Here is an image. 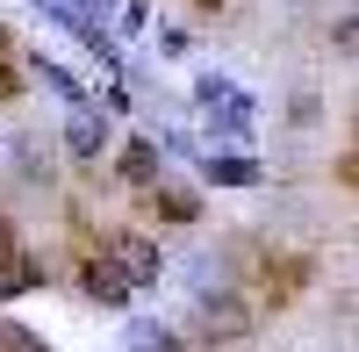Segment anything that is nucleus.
I'll return each instance as SVG.
<instances>
[{
    "label": "nucleus",
    "mask_w": 359,
    "mask_h": 352,
    "mask_svg": "<svg viewBox=\"0 0 359 352\" xmlns=\"http://www.w3.org/2000/svg\"><path fill=\"white\" fill-rule=\"evenodd\" d=\"M194 338L201 345H245L252 338V302L237 287H201L194 302Z\"/></svg>",
    "instance_id": "nucleus-1"
},
{
    "label": "nucleus",
    "mask_w": 359,
    "mask_h": 352,
    "mask_svg": "<svg viewBox=\"0 0 359 352\" xmlns=\"http://www.w3.org/2000/svg\"><path fill=\"white\" fill-rule=\"evenodd\" d=\"M108 259H115V273H123L130 287H158L165 280V252H158V238H144V230H115Z\"/></svg>",
    "instance_id": "nucleus-2"
},
{
    "label": "nucleus",
    "mask_w": 359,
    "mask_h": 352,
    "mask_svg": "<svg viewBox=\"0 0 359 352\" xmlns=\"http://www.w3.org/2000/svg\"><path fill=\"white\" fill-rule=\"evenodd\" d=\"M194 165H201V180H216V187H259L266 180V165L245 151V144H208Z\"/></svg>",
    "instance_id": "nucleus-3"
},
{
    "label": "nucleus",
    "mask_w": 359,
    "mask_h": 352,
    "mask_svg": "<svg viewBox=\"0 0 359 352\" xmlns=\"http://www.w3.org/2000/svg\"><path fill=\"white\" fill-rule=\"evenodd\" d=\"M144 209H151L158 223H180V230H187V223H201V194H194V187H180V180H165V172H158V180L144 187Z\"/></svg>",
    "instance_id": "nucleus-4"
},
{
    "label": "nucleus",
    "mask_w": 359,
    "mask_h": 352,
    "mask_svg": "<svg viewBox=\"0 0 359 352\" xmlns=\"http://www.w3.org/2000/svg\"><path fill=\"white\" fill-rule=\"evenodd\" d=\"M79 295H86V302H101V309H130L137 287L115 273V259L101 252V259H86V266H79Z\"/></svg>",
    "instance_id": "nucleus-5"
},
{
    "label": "nucleus",
    "mask_w": 359,
    "mask_h": 352,
    "mask_svg": "<svg viewBox=\"0 0 359 352\" xmlns=\"http://www.w3.org/2000/svg\"><path fill=\"white\" fill-rule=\"evenodd\" d=\"M65 151L79 158V165H101V151H108V123L94 108H72L65 115Z\"/></svg>",
    "instance_id": "nucleus-6"
},
{
    "label": "nucleus",
    "mask_w": 359,
    "mask_h": 352,
    "mask_svg": "<svg viewBox=\"0 0 359 352\" xmlns=\"http://www.w3.org/2000/svg\"><path fill=\"white\" fill-rule=\"evenodd\" d=\"M115 172H123L130 187H151L158 172H165V158H158V137H130L123 151H115Z\"/></svg>",
    "instance_id": "nucleus-7"
},
{
    "label": "nucleus",
    "mask_w": 359,
    "mask_h": 352,
    "mask_svg": "<svg viewBox=\"0 0 359 352\" xmlns=\"http://www.w3.org/2000/svg\"><path fill=\"white\" fill-rule=\"evenodd\" d=\"M208 115H216V137H230V144H245V137H252V123H259L252 94H237V86H230L223 101H208Z\"/></svg>",
    "instance_id": "nucleus-8"
},
{
    "label": "nucleus",
    "mask_w": 359,
    "mask_h": 352,
    "mask_svg": "<svg viewBox=\"0 0 359 352\" xmlns=\"http://www.w3.org/2000/svg\"><path fill=\"white\" fill-rule=\"evenodd\" d=\"M29 287H43V259L15 245V252H8V266H0V295L15 302V295H29Z\"/></svg>",
    "instance_id": "nucleus-9"
},
{
    "label": "nucleus",
    "mask_w": 359,
    "mask_h": 352,
    "mask_svg": "<svg viewBox=\"0 0 359 352\" xmlns=\"http://www.w3.org/2000/svg\"><path fill=\"white\" fill-rule=\"evenodd\" d=\"M36 79L50 86V94H57V101H72V108H86V86H79V79H72L65 65H50V57H36Z\"/></svg>",
    "instance_id": "nucleus-10"
},
{
    "label": "nucleus",
    "mask_w": 359,
    "mask_h": 352,
    "mask_svg": "<svg viewBox=\"0 0 359 352\" xmlns=\"http://www.w3.org/2000/svg\"><path fill=\"white\" fill-rule=\"evenodd\" d=\"M130 352H180V338L165 324H130Z\"/></svg>",
    "instance_id": "nucleus-11"
},
{
    "label": "nucleus",
    "mask_w": 359,
    "mask_h": 352,
    "mask_svg": "<svg viewBox=\"0 0 359 352\" xmlns=\"http://www.w3.org/2000/svg\"><path fill=\"white\" fill-rule=\"evenodd\" d=\"M0 345H8V352H50V345L29 331V324H0Z\"/></svg>",
    "instance_id": "nucleus-12"
},
{
    "label": "nucleus",
    "mask_w": 359,
    "mask_h": 352,
    "mask_svg": "<svg viewBox=\"0 0 359 352\" xmlns=\"http://www.w3.org/2000/svg\"><path fill=\"white\" fill-rule=\"evenodd\" d=\"M223 94H230V79H216V72H201V79H194V101H201V108H208V101H223Z\"/></svg>",
    "instance_id": "nucleus-13"
},
{
    "label": "nucleus",
    "mask_w": 359,
    "mask_h": 352,
    "mask_svg": "<svg viewBox=\"0 0 359 352\" xmlns=\"http://www.w3.org/2000/svg\"><path fill=\"white\" fill-rule=\"evenodd\" d=\"M352 36H359V22H352V15H338V29H331V50H338V57H352Z\"/></svg>",
    "instance_id": "nucleus-14"
},
{
    "label": "nucleus",
    "mask_w": 359,
    "mask_h": 352,
    "mask_svg": "<svg viewBox=\"0 0 359 352\" xmlns=\"http://www.w3.org/2000/svg\"><path fill=\"white\" fill-rule=\"evenodd\" d=\"M158 50H165V57H187V50H194V36H187V29H165Z\"/></svg>",
    "instance_id": "nucleus-15"
},
{
    "label": "nucleus",
    "mask_w": 359,
    "mask_h": 352,
    "mask_svg": "<svg viewBox=\"0 0 359 352\" xmlns=\"http://www.w3.org/2000/svg\"><path fill=\"white\" fill-rule=\"evenodd\" d=\"M15 86H22V72L8 65V57H0V101H15Z\"/></svg>",
    "instance_id": "nucleus-16"
},
{
    "label": "nucleus",
    "mask_w": 359,
    "mask_h": 352,
    "mask_svg": "<svg viewBox=\"0 0 359 352\" xmlns=\"http://www.w3.org/2000/svg\"><path fill=\"white\" fill-rule=\"evenodd\" d=\"M8 252H15V223L0 216V266H8Z\"/></svg>",
    "instance_id": "nucleus-17"
},
{
    "label": "nucleus",
    "mask_w": 359,
    "mask_h": 352,
    "mask_svg": "<svg viewBox=\"0 0 359 352\" xmlns=\"http://www.w3.org/2000/svg\"><path fill=\"white\" fill-rule=\"evenodd\" d=\"M194 8H201V15H216V8H230V0H194Z\"/></svg>",
    "instance_id": "nucleus-18"
},
{
    "label": "nucleus",
    "mask_w": 359,
    "mask_h": 352,
    "mask_svg": "<svg viewBox=\"0 0 359 352\" xmlns=\"http://www.w3.org/2000/svg\"><path fill=\"white\" fill-rule=\"evenodd\" d=\"M0 57H8V22H0Z\"/></svg>",
    "instance_id": "nucleus-19"
},
{
    "label": "nucleus",
    "mask_w": 359,
    "mask_h": 352,
    "mask_svg": "<svg viewBox=\"0 0 359 352\" xmlns=\"http://www.w3.org/2000/svg\"><path fill=\"white\" fill-rule=\"evenodd\" d=\"M101 8H108V0H101Z\"/></svg>",
    "instance_id": "nucleus-20"
}]
</instances>
